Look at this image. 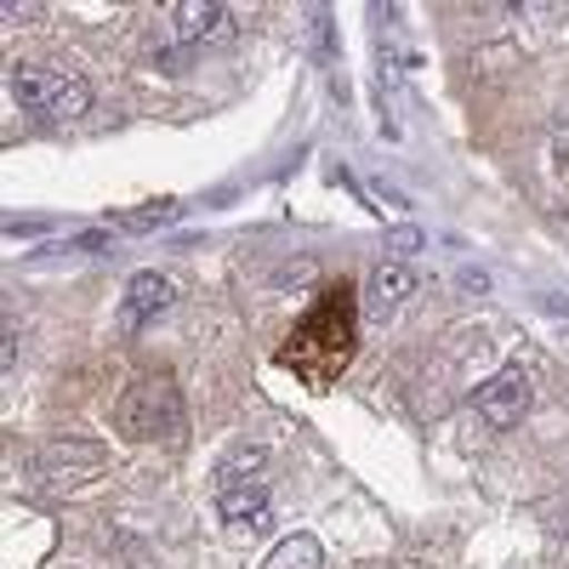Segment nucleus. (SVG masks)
Here are the masks:
<instances>
[{
    "mask_svg": "<svg viewBox=\"0 0 569 569\" xmlns=\"http://www.w3.org/2000/svg\"><path fill=\"white\" fill-rule=\"evenodd\" d=\"M359 291L353 284H325L319 302L297 319V330L284 337L279 348V365L297 370L308 388H330L337 376L353 365V348H359Z\"/></svg>",
    "mask_w": 569,
    "mask_h": 569,
    "instance_id": "f257e3e1",
    "label": "nucleus"
},
{
    "mask_svg": "<svg viewBox=\"0 0 569 569\" xmlns=\"http://www.w3.org/2000/svg\"><path fill=\"white\" fill-rule=\"evenodd\" d=\"M217 512L228 530H268L273 518V485H268V450H233L222 467H217Z\"/></svg>",
    "mask_w": 569,
    "mask_h": 569,
    "instance_id": "f03ea898",
    "label": "nucleus"
},
{
    "mask_svg": "<svg viewBox=\"0 0 569 569\" xmlns=\"http://www.w3.org/2000/svg\"><path fill=\"white\" fill-rule=\"evenodd\" d=\"M12 98L23 114H40V120H80L91 109V86L74 74V69H40V63H18L12 69Z\"/></svg>",
    "mask_w": 569,
    "mask_h": 569,
    "instance_id": "7ed1b4c3",
    "label": "nucleus"
},
{
    "mask_svg": "<svg viewBox=\"0 0 569 569\" xmlns=\"http://www.w3.org/2000/svg\"><path fill=\"white\" fill-rule=\"evenodd\" d=\"M114 421H120V433H126V439H160V433H177V427H182L177 382H171V376H142V382H131V393L120 399Z\"/></svg>",
    "mask_w": 569,
    "mask_h": 569,
    "instance_id": "20e7f679",
    "label": "nucleus"
},
{
    "mask_svg": "<svg viewBox=\"0 0 569 569\" xmlns=\"http://www.w3.org/2000/svg\"><path fill=\"white\" fill-rule=\"evenodd\" d=\"M472 405H479V416L496 427V433H507L512 421H525V410H530V376H525V365L496 370L490 382L472 393Z\"/></svg>",
    "mask_w": 569,
    "mask_h": 569,
    "instance_id": "39448f33",
    "label": "nucleus"
},
{
    "mask_svg": "<svg viewBox=\"0 0 569 569\" xmlns=\"http://www.w3.org/2000/svg\"><path fill=\"white\" fill-rule=\"evenodd\" d=\"M171 302H177V284L166 273H154V268L149 273H131L126 302H120V330H126V337H137V330L149 325V319H160Z\"/></svg>",
    "mask_w": 569,
    "mask_h": 569,
    "instance_id": "423d86ee",
    "label": "nucleus"
},
{
    "mask_svg": "<svg viewBox=\"0 0 569 569\" xmlns=\"http://www.w3.org/2000/svg\"><path fill=\"white\" fill-rule=\"evenodd\" d=\"M416 291V273H410V262H382L370 273V284H365V297H359V308H365V319H376V325H388L399 308H405V297Z\"/></svg>",
    "mask_w": 569,
    "mask_h": 569,
    "instance_id": "0eeeda50",
    "label": "nucleus"
},
{
    "mask_svg": "<svg viewBox=\"0 0 569 569\" xmlns=\"http://www.w3.org/2000/svg\"><path fill=\"white\" fill-rule=\"evenodd\" d=\"M211 34H228V7L182 0V7L166 12V40H171V46H194V40H211Z\"/></svg>",
    "mask_w": 569,
    "mask_h": 569,
    "instance_id": "6e6552de",
    "label": "nucleus"
},
{
    "mask_svg": "<svg viewBox=\"0 0 569 569\" xmlns=\"http://www.w3.org/2000/svg\"><path fill=\"white\" fill-rule=\"evenodd\" d=\"M319 558H325V552H319V536L302 530V536H284V541L262 558V569H319Z\"/></svg>",
    "mask_w": 569,
    "mask_h": 569,
    "instance_id": "1a4fd4ad",
    "label": "nucleus"
},
{
    "mask_svg": "<svg viewBox=\"0 0 569 569\" xmlns=\"http://www.w3.org/2000/svg\"><path fill=\"white\" fill-rule=\"evenodd\" d=\"M52 467H69V479H74V467H103V445H52L40 456V472H52Z\"/></svg>",
    "mask_w": 569,
    "mask_h": 569,
    "instance_id": "9d476101",
    "label": "nucleus"
},
{
    "mask_svg": "<svg viewBox=\"0 0 569 569\" xmlns=\"http://www.w3.org/2000/svg\"><path fill=\"white\" fill-rule=\"evenodd\" d=\"M177 217H182V206H177V200H160V206H142V211H126V217H114V228L149 233V228H166V222H177Z\"/></svg>",
    "mask_w": 569,
    "mask_h": 569,
    "instance_id": "9b49d317",
    "label": "nucleus"
},
{
    "mask_svg": "<svg viewBox=\"0 0 569 569\" xmlns=\"http://www.w3.org/2000/svg\"><path fill=\"white\" fill-rule=\"evenodd\" d=\"M325 46H330V12H325V7H313V12H308V52H313V58H325Z\"/></svg>",
    "mask_w": 569,
    "mask_h": 569,
    "instance_id": "f8f14e48",
    "label": "nucleus"
},
{
    "mask_svg": "<svg viewBox=\"0 0 569 569\" xmlns=\"http://www.w3.org/2000/svg\"><path fill=\"white\" fill-rule=\"evenodd\" d=\"M0 365L18 370V319H12V313H7V348H0Z\"/></svg>",
    "mask_w": 569,
    "mask_h": 569,
    "instance_id": "ddd939ff",
    "label": "nucleus"
},
{
    "mask_svg": "<svg viewBox=\"0 0 569 569\" xmlns=\"http://www.w3.org/2000/svg\"><path fill=\"white\" fill-rule=\"evenodd\" d=\"M393 251H399V262H405L410 251H421V233H416V228H399V233H393Z\"/></svg>",
    "mask_w": 569,
    "mask_h": 569,
    "instance_id": "4468645a",
    "label": "nucleus"
},
{
    "mask_svg": "<svg viewBox=\"0 0 569 569\" xmlns=\"http://www.w3.org/2000/svg\"><path fill=\"white\" fill-rule=\"evenodd\" d=\"M34 18H40V7H18V0L7 7V23H34Z\"/></svg>",
    "mask_w": 569,
    "mask_h": 569,
    "instance_id": "2eb2a0df",
    "label": "nucleus"
}]
</instances>
